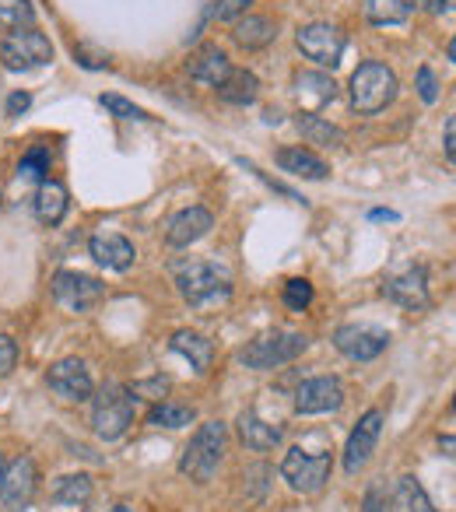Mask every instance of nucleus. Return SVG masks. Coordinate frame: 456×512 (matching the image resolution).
I'll return each mask as SVG.
<instances>
[{"label":"nucleus","mask_w":456,"mask_h":512,"mask_svg":"<svg viewBox=\"0 0 456 512\" xmlns=\"http://www.w3.org/2000/svg\"><path fill=\"white\" fill-rule=\"evenodd\" d=\"M176 288L183 295V302H190L193 309H207L218 306V302L232 299V278L228 271L214 264H204V260H190V264L176 267Z\"/></svg>","instance_id":"nucleus-1"},{"label":"nucleus","mask_w":456,"mask_h":512,"mask_svg":"<svg viewBox=\"0 0 456 512\" xmlns=\"http://www.w3.org/2000/svg\"><path fill=\"white\" fill-rule=\"evenodd\" d=\"M137 418V397L130 393V386L106 383L95 393L92 404V428L102 442H116L120 435H127V428Z\"/></svg>","instance_id":"nucleus-2"},{"label":"nucleus","mask_w":456,"mask_h":512,"mask_svg":"<svg viewBox=\"0 0 456 512\" xmlns=\"http://www.w3.org/2000/svg\"><path fill=\"white\" fill-rule=\"evenodd\" d=\"M351 106L358 109L362 116H372L379 109H386L393 99H397V74L390 71L379 60H365L358 64V71L351 74Z\"/></svg>","instance_id":"nucleus-3"},{"label":"nucleus","mask_w":456,"mask_h":512,"mask_svg":"<svg viewBox=\"0 0 456 512\" xmlns=\"http://www.w3.org/2000/svg\"><path fill=\"white\" fill-rule=\"evenodd\" d=\"M221 456H225V425L221 421H207L197 428V435L190 439V446L179 456V470H183L190 481L207 484L221 467Z\"/></svg>","instance_id":"nucleus-4"},{"label":"nucleus","mask_w":456,"mask_h":512,"mask_svg":"<svg viewBox=\"0 0 456 512\" xmlns=\"http://www.w3.org/2000/svg\"><path fill=\"white\" fill-rule=\"evenodd\" d=\"M306 348H309V337L292 334V330H274V334H264L246 344V348L239 351V362H243L246 369L271 372V369H281V365H292L299 355H306Z\"/></svg>","instance_id":"nucleus-5"},{"label":"nucleus","mask_w":456,"mask_h":512,"mask_svg":"<svg viewBox=\"0 0 456 512\" xmlns=\"http://www.w3.org/2000/svg\"><path fill=\"white\" fill-rule=\"evenodd\" d=\"M0 64L8 71H32V67L53 64V43L36 29H11L8 36L0 39Z\"/></svg>","instance_id":"nucleus-6"},{"label":"nucleus","mask_w":456,"mask_h":512,"mask_svg":"<svg viewBox=\"0 0 456 512\" xmlns=\"http://www.w3.org/2000/svg\"><path fill=\"white\" fill-rule=\"evenodd\" d=\"M330 453H306V449H288L285 460H281V477L292 484L302 495H316L323 491V484L330 481Z\"/></svg>","instance_id":"nucleus-7"},{"label":"nucleus","mask_w":456,"mask_h":512,"mask_svg":"<svg viewBox=\"0 0 456 512\" xmlns=\"http://www.w3.org/2000/svg\"><path fill=\"white\" fill-rule=\"evenodd\" d=\"M39 470L32 456H18L8 467L0 470V505L8 512H25L36 498Z\"/></svg>","instance_id":"nucleus-8"},{"label":"nucleus","mask_w":456,"mask_h":512,"mask_svg":"<svg viewBox=\"0 0 456 512\" xmlns=\"http://www.w3.org/2000/svg\"><path fill=\"white\" fill-rule=\"evenodd\" d=\"M53 299L67 309V313H88L106 299V285L92 274L81 271H60L53 278Z\"/></svg>","instance_id":"nucleus-9"},{"label":"nucleus","mask_w":456,"mask_h":512,"mask_svg":"<svg viewBox=\"0 0 456 512\" xmlns=\"http://www.w3.org/2000/svg\"><path fill=\"white\" fill-rule=\"evenodd\" d=\"M295 43H299L302 57H309L313 64L337 67L341 64V53H344V46H348V39H344V32L337 29V25L313 22V25H306V29H299Z\"/></svg>","instance_id":"nucleus-10"},{"label":"nucleus","mask_w":456,"mask_h":512,"mask_svg":"<svg viewBox=\"0 0 456 512\" xmlns=\"http://www.w3.org/2000/svg\"><path fill=\"white\" fill-rule=\"evenodd\" d=\"M383 295L390 302H397L400 309H407V313H421V309H428V302H432V295H428V271L425 267H404V271L390 274V278L383 281Z\"/></svg>","instance_id":"nucleus-11"},{"label":"nucleus","mask_w":456,"mask_h":512,"mask_svg":"<svg viewBox=\"0 0 456 512\" xmlns=\"http://www.w3.org/2000/svg\"><path fill=\"white\" fill-rule=\"evenodd\" d=\"M46 386H50L57 397L71 400V404H81L95 393V383H92V372L81 358H64V362L50 365L46 372Z\"/></svg>","instance_id":"nucleus-12"},{"label":"nucleus","mask_w":456,"mask_h":512,"mask_svg":"<svg viewBox=\"0 0 456 512\" xmlns=\"http://www.w3.org/2000/svg\"><path fill=\"white\" fill-rule=\"evenodd\" d=\"M386 344H390V337L376 327H365V323H348L334 334V348L351 362H372L383 355Z\"/></svg>","instance_id":"nucleus-13"},{"label":"nucleus","mask_w":456,"mask_h":512,"mask_svg":"<svg viewBox=\"0 0 456 512\" xmlns=\"http://www.w3.org/2000/svg\"><path fill=\"white\" fill-rule=\"evenodd\" d=\"M344 386L337 376H313L295 390V414H327L341 411Z\"/></svg>","instance_id":"nucleus-14"},{"label":"nucleus","mask_w":456,"mask_h":512,"mask_svg":"<svg viewBox=\"0 0 456 512\" xmlns=\"http://www.w3.org/2000/svg\"><path fill=\"white\" fill-rule=\"evenodd\" d=\"M379 432H383V411H365L362 418H358V425L351 428L348 446H344V470H348V474H358V470L372 460Z\"/></svg>","instance_id":"nucleus-15"},{"label":"nucleus","mask_w":456,"mask_h":512,"mask_svg":"<svg viewBox=\"0 0 456 512\" xmlns=\"http://www.w3.org/2000/svg\"><path fill=\"white\" fill-rule=\"evenodd\" d=\"M88 253H92V260L99 267H106V271H130L137 260V249L130 239H123V235L116 232H99L92 235V242H88Z\"/></svg>","instance_id":"nucleus-16"},{"label":"nucleus","mask_w":456,"mask_h":512,"mask_svg":"<svg viewBox=\"0 0 456 512\" xmlns=\"http://www.w3.org/2000/svg\"><path fill=\"white\" fill-rule=\"evenodd\" d=\"M211 228H214V214L207 211V207H186V211H179L176 218L169 221L165 242H169L172 249H186L204 239Z\"/></svg>","instance_id":"nucleus-17"},{"label":"nucleus","mask_w":456,"mask_h":512,"mask_svg":"<svg viewBox=\"0 0 456 512\" xmlns=\"http://www.w3.org/2000/svg\"><path fill=\"white\" fill-rule=\"evenodd\" d=\"M292 85H295L299 102L306 106V113H316V109H323L327 102L337 99L334 78H330V74H323V71H299Z\"/></svg>","instance_id":"nucleus-18"},{"label":"nucleus","mask_w":456,"mask_h":512,"mask_svg":"<svg viewBox=\"0 0 456 512\" xmlns=\"http://www.w3.org/2000/svg\"><path fill=\"white\" fill-rule=\"evenodd\" d=\"M186 71H190V78L200 81V85L218 88L221 81L228 78V71H232V60H228L218 46H200V50L186 60Z\"/></svg>","instance_id":"nucleus-19"},{"label":"nucleus","mask_w":456,"mask_h":512,"mask_svg":"<svg viewBox=\"0 0 456 512\" xmlns=\"http://www.w3.org/2000/svg\"><path fill=\"white\" fill-rule=\"evenodd\" d=\"M274 162L281 165V172H288V176H299V179H327L330 176V165L323 162L320 155H313L309 148H302V144H292V148H281L278 155H274Z\"/></svg>","instance_id":"nucleus-20"},{"label":"nucleus","mask_w":456,"mask_h":512,"mask_svg":"<svg viewBox=\"0 0 456 512\" xmlns=\"http://www.w3.org/2000/svg\"><path fill=\"white\" fill-rule=\"evenodd\" d=\"M236 428H239V439H243V446L253 449V453H267V449L281 446V428L271 425V421H264L257 411L239 414Z\"/></svg>","instance_id":"nucleus-21"},{"label":"nucleus","mask_w":456,"mask_h":512,"mask_svg":"<svg viewBox=\"0 0 456 512\" xmlns=\"http://www.w3.org/2000/svg\"><path fill=\"white\" fill-rule=\"evenodd\" d=\"M169 348L176 351V355H183L186 362L200 372V376H204V372H211L214 341H207L204 334H197V330H176V334H172V341H169Z\"/></svg>","instance_id":"nucleus-22"},{"label":"nucleus","mask_w":456,"mask_h":512,"mask_svg":"<svg viewBox=\"0 0 456 512\" xmlns=\"http://www.w3.org/2000/svg\"><path fill=\"white\" fill-rule=\"evenodd\" d=\"M71 207V197H67V186L60 179H43L36 190V214L43 225H60Z\"/></svg>","instance_id":"nucleus-23"},{"label":"nucleus","mask_w":456,"mask_h":512,"mask_svg":"<svg viewBox=\"0 0 456 512\" xmlns=\"http://www.w3.org/2000/svg\"><path fill=\"white\" fill-rule=\"evenodd\" d=\"M390 512H439L432 505V498L425 495L418 477H397L390 488Z\"/></svg>","instance_id":"nucleus-24"},{"label":"nucleus","mask_w":456,"mask_h":512,"mask_svg":"<svg viewBox=\"0 0 456 512\" xmlns=\"http://www.w3.org/2000/svg\"><path fill=\"white\" fill-rule=\"evenodd\" d=\"M214 92H218V99L228 102V106H253V102H257V95H260V81H257V74L232 67V71H228V78L221 81Z\"/></svg>","instance_id":"nucleus-25"},{"label":"nucleus","mask_w":456,"mask_h":512,"mask_svg":"<svg viewBox=\"0 0 456 512\" xmlns=\"http://www.w3.org/2000/svg\"><path fill=\"white\" fill-rule=\"evenodd\" d=\"M232 39H236L243 50H264L278 39V25L271 18H260V15H246L236 18V29H232Z\"/></svg>","instance_id":"nucleus-26"},{"label":"nucleus","mask_w":456,"mask_h":512,"mask_svg":"<svg viewBox=\"0 0 456 512\" xmlns=\"http://www.w3.org/2000/svg\"><path fill=\"white\" fill-rule=\"evenodd\" d=\"M418 11V0H365V18L372 25H404Z\"/></svg>","instance_id":"nucleus-27"},{"label":"nucleus","mask_w":456,"mask_h":512,"mask_svg":"<svg viewBox=\"0 0 456 512\" xmlns=\"http://www.w3.org/2000/svg\"><path fill=\"white\" fill-rule=\"evenodd\" d=\"M295 127H299V134L306 137L309 144H341L344 141V130L341 127H334V123H327L320 113H306L302 109L299 116H295Z\"/></svg>","instance_id":"nucleus-28"},{"label":"nucleus","mask_w":456,"mask_h":512,"mask_svg":"<svg viewBox=\"0 0 456 512\" xmlns=\"http://www.w3.org/2000/svg\"><path fill=\"white\" fill-rule=\"evenodd\" d=\"M50 498L57 505H78V509H81V505L92 498V477H88V474H64V477H57Z\"/></svg>","instance_id":"nucleus-29"},{"label":"nucleus","mask_w":456,"mask_h":512,"mask_svg":"<svg viewBox=\"0 0 456 512\" xmlns=\"http://www.w3.org/2000/svg\"><path fill=\"white\" fill-rule=\"evenodd\" d=\"M193 418H197L193 407L169 404V400H162V404H155L148 411V425H155V428H186Z\"/></svg>","instance_id":"nucleus-30"},{"label":"nucleus","mask_w":456,"mask_h":512,"mask_svg":"<svg viewBox=\"0 0 456 512\" xmlns=\"http://www.w3.org/2000/svg\"><path fill=\"white\" fill-rule=\"evenodd\" d=\"M0 25L4 29H29V25H36L32 0H0Z\"/></svg>","instance_id":"nucleus-31"},{"label":"nucleus","mask_w":456,"mask_h":512,"mask_svg":"<svg viewBox=\"0 0 456 512\" xmlns=\"http://www.w3.org/2000/svg\"><path fill=\"white\" fill-rule=\"evenodd\" d=\"M18 176L22 179H50V148H43V144H36V148H29L22 155V162H18Z\"/></svg>","instance_id":"nucleus-32"},{"label":"nucleus","mask_w":456,"mask_h":512,"mask_svg":"<svg viewBox=\"0 0 456 512\" xmlns=\"http://www.w3.org/2000/svg\"><path fill=\"white\" fill-rule=\"evenodd\" d=\"M313 285H309L306 278H292V281H285V292H281V302H285L292 313H302V309H309L313 306Z\"/></svg>","instance_id":"nucleus-33"},{"label":"nucleus","mask_w":456,"mask_h":512,"mask_svg":"<svg viewBox=\"0 0 456 512\" xmlns=\"http://www.w3.org/2000/svg\"><path fill=\"white\" fill-rule=\"evenodd\" d=\"M102 109H109V113L116 116V120H148V113H144L141 106H134L130 99H123V95H102Z\"/></svg>","instance_id":"nucleus-34"},{"label":"nucleus","mask_w":456,"mask_h":512,"mask_svg":"<svg viewBox=\"0 0 456 512\" xmlns=\"http://www.w3.org/2000/svg\"><path fill=\"white\" fill-rule=\"evenodd\" d=\"M250 4L253 0H214V18H218V22H236V18L246 15Z\"/></svg>","instance_id":"nucleus-35"},{"label":"nucleus","mask_w":456,"mask_h":512,"mask_svg":"<svg viewBox=\"0 0 456 512\" xmlns=\"http://www.w3.org/2000/svg\"><path fill=\"white\" fill-rule=\"evenodd\" d=\"M18 365V344L8 334H0V379L11 376Z\"/></svg>","instance_id":"nucleus-36"},{"label":"nucleus","mask_w":456,"mask_h":512,"mask_svg":"<svg viewBox=\"0 0 456 512\" xmlns=\"http://www.w3.org/2000/svg\"><path fill=\"white\" fill-rule=\"evenodd\" d=\"M418 95L425 106H432V102L439 99V81H435V74L428 71V67H418Z\"/></svg>","instance_id":"nucleus-37"},{"label":"nucleus","mask_w":456,"mask_h":512,"mask_svg":"<svg viewBox=\"0 0 456 512\" xmlns=\"http://www.w3.org/2000/svg\"><path fill=\"white\" fill-rule=\"evenodd\" d=\"M74 60H78L81 67H88V71H102V67L109 64V60H106V53H92L85 43H81V46H74Z\"/></svg>","instance_id":"nucleus-38"},{"label":"nucleus","mask_w":456,"mask_h":512,"mask_svg":"<svg viewBox=\"0 0 456 512\" xmlns=\"http://www.w3.org/2000/svg\"><path fill=\"white\" fill-rule=\"evenodd\" d=\"M130 393H151V400H162L165 393H169V379L158 376V379H148V383H134Z\"/></svg>","instance_id":"nucleus-39"},{"label":"nucleus","mask_w":456,"mask_h":512,"mask_svg":"<svg viewBox=\"0 0 456 512\" xmlns=\"http://www.w3.org/2000/svg\"><path fill=\"white\" fill-rule=\"evenodd\" d=\"M29 106H32V95H29V92H15V95L8 99V106H4V109H8V116H22Z\"/></svg>","instance_id":"nucleus-40"},{"label":"nucleus","mask_w":456,"mask_h":512,"mask_svg":"<svg viewBox=\"0 0 456 512\" xmlns=\"http://www.w3.org/2000/svg\"><path fill=\"white\" fill-rule=\"evenodd\" d=\"M446 162L449 165L456 162V120H453V116L446 120Z\"/></svg>","instance_id":"nucleus-41"},{"label":"nucleus","mask_w":456,"mask_h":512,"mask_svg":"<svg viewBox=\"0 0 456 512\" xmlns=\"http://www.w3.org/2000/svg\"><path fill=\"white\" fill-rule=\"evenodd\" d=\"M418 8L432 11V15H453V0H418Z\"/></svg>","instance_id":"nucleus-42"},{"label":"nucleus","mask_w":456,"mask_h":512,"mask_svg":"<svg viewBox=\"0 0 456 512\" xmlns=\"http://www.w3.org/2000/svg\"><path fill=\"white\" fill-rule=\"evenodd\" d=\"M362 512H383V502H379V491H376V488H372L369 495H365Z\"/></svg>","instance_id":"nucleus-43"},{"label":"nucleus","mask_w":456,"mask_h":512,"mask_svg":"<svg viewBox=\"0 0 456 512\" xmlns=\"http://www.w3.org/2000/svg\"><path fill=\"white\" fill-rule=\"evenodd\" d=\"M369 218L372 221H397V211H383V207H379V211H369Z\"/></svg>","instance_id":"nucleus-44"},{"label":"nucleus","mask_w":456,"mask_h":512,"mask_svg":"<svg viewBox=\"0 0 456 512\" xmlns=\"http://www.w3.org/2000/svg\"><path fill=\"white\" fill-rule=\"evenodd\" d=\"M109 512H134V505H127V502H120V505H113Z\"/></svg>","instance_id":"nucleus-45"},{"label":"nucleus","mask_w":456,"mask_h":512,"mask_svg":"<svg viewBox=\"0 0 456 512\" xmlns=\"http://www.w3.org/2000/svg\"><path fill=\"white\" fill-rule=\"evenodd\" d=\"M0 470H4V453H0Z\"/></svg>","instance_id":"nucleus-46"}]
</instances>
